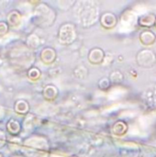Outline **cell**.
<instances>
[{
    "label": "cell",
    "instance_id": "obj_3",
    "mask_svg": "<svg viewBox=\"0 0 156 157\" xmlns=\"http://www.w3.org/2000/svg\"><path fill=\"white\" fill-rule=\"evenodd\" d=\"M117 22H118L117 17L115 16V14L111 12H106L100 17V23L102 27L107 29H113L117 25Z\"/></svg>",
    "mask_w": 156,
    "mask_h": 157
},
{
    "label": "cell",
    "instance_id": "obj_1",
    "mask_svg": "<svg viewBox=\"0 0 156 157\" xmlns=\"http://www.w3.org/2000/svg\"><path fill=\"white\" fill-rule=\"evenodd\" d=\"M156 56L154 52L150 50H143L137 56V63L142 67H151L154 64Z\"/></svg>",
    "mask_w": 156,
    "mask_h": 157
},
{
    "label": "cell",
    "instance_id": "obj_4",
    "mask_svg": "<svg viewBox=\"0 0 156 157\" xmlns=\"http://www.w3.org/2000/svg\"><path fill=\"white\" fill-rule=\"evenodd\" d=\"M105 52L100 48H94L89 52L88 60L93 64H99L104 61Z\"/></svg>",
    "mask_w": 156,
    "mask_h": 157
},
{
    "label": "cell",
    "instance_id": "obj_6",
    "mask_svg": "<svg viewBox=\"0 0 156 157\" xmlns=\"http://www.w3.org/2000/svg\"><path fill=\"white\" fill-rule=\"evenodd\" d=\"M56 52L54 49L51 47H47L42 50L40 52V60L45 63V64H51L55 59H56Z\"/></svg>",
    "mask_w": 156,
    "mask_h": 157
},
{
    "label": "cell",
    "instance_id": "obj_19",
    "mask_svg": "<svg viewBox=\"0 0 156 157\" xmlns=\"http://www.w3.org/2000/svg\"><path fill=\"white\" fill-rule=\"evenodd\" d=\"M0 157H4V156H3V155H2L0 154Z\"/></svg>",
    "mask_w": 156,
    "mask_h": 157
},
{
    "label": "cell",
    "instance_id": "obj_15",
    "mask_svg": "<svg viewBox=\"0 0 156 157\" xmlns=\"http://www.w3.org/2000/svg\"><path fill=\"white\" fill-rule=\"evenodd\" d=\"M110 85H111V82L109 78L108 77H103L98 83V86L101 90H108L110 87Z\"/></svg>",
    "mask_w": 156,
    "mask_h": 157
},
{
    "label": "cell",
    "instance_id": "obj_14",
    "mask_svg": "<svg viewBox=\"0 0 156 157\" xmlns=\"http://www.w3.org/2000/svg\"><path fill=\"white\" fill-rule=\"evenodd\" d=\"M123 75H122V73L121 72H120V71H115V72H113L111 75H110V76H109V80H110V82L111 83H113V84H120V83H121L122 81H123Z\"/></svg>",
    "mask_w": 156,
    "mask_h": 157
},
{
    "label": "cell",
    "instance_id": "obj_13",
    "mask_svg": "<svg viewBox=\"0 0 156 157\" xmlns=\"http://www.w3.org/2000/svg\"><path fill=\"white\" fill-rule=\"evenodd\" d=\"M28 77L32 80V81H36L38 79H40V71L39 68L37 67H31L29 71H28Z\"/></svg>",
    "mask_w": 156,
    "mask_h": 157
},
{
    "label": "cell",
    "instance_id": "obj_18",
    "mask_svg": "<svg viewBox=\"0 0 156 157\" xmlns=\"http://www.w3.org/2000/svg\"><path fill=\"white\" fill-rule=\"evenodd\" d=\"M154 27L156 28V19H155V23H154Z\"/></svg>",
    "mask_w": 156,
    "mask_h": 157
},
{
    "label": "cell",
    "instance_id": "obj_7",
    "mask_svg": "<svg viewBox=\"0 0 156 157\" xmlns=\"http://www.w3.org/2000/svg\"><path fill=\"white\" fill-rule=\"evenodd\" d=\"M155 19L156 16L154 14H145V15H142L139 17L138 23L141 27L150 29L151 27L154 26Z\"/></svg>",
    "mask_w": 156,
    "mask_h": 157
},
{
    "label": "cell",
    "instance_id": "obj_10",
    "mask_svg": "<svg viewBox=\"0 0 156 157\" xmlns=\"http://www.w3.org/2000/svg\"><path fill=\"white\" fill-rule=\"evenodd\" d=\"M14 110L18 115H26L29 111V105L28 101L19 99V100L16 101V103L14 105Z\"/></svg>",
    "mask_w": 156,
    "mask_h": 157
},
{
    "label": "cell",
    "instance_id": "obj_9",
    "mask_svg": "<svg viewBox=\"0 0 156 157\" xmlns=\"http://www.w3.org/2000/svg\"><path fill=\"white\" fill-rule=\"evenodd\" d=\"M42 94H43V98L45 99H47L49 101H52L58 96V89L56 86H54L52 85H48L44 87Z\"/></svg>",
    "mask_w": 156,
    "mask_h": 157
},
{
    "label": "cell",
    "instance_id": "obj_5",
    "mask_svg": "<svg viewBox=\"0 0 156 157\" xmlns=\"http://www.w3.org/2000/svg\"><path fill=\"white\" fill-rule=\"evenodd\" d=\"M139 39H140V41L143 45L150 46V45H153L155 42L156 35L154 34V32L152 31L151 29H144V30L141 32Z\"/></svg>",
    "mask_w": 156,
    "mask_h": 157
},
{
    "label": "cell",
    "instance_id": "obj_2",
    "mask_svg": "<svg viewBox=\"0 0 156 157\" xmlns=\"http://www.w3.org/2000/svg\"><path fill=\"white\" fill-rule=\"evenodd\" d=\"M74 38V29L70 24L63 25L60 29L59 39L63 43H70L72 39Z\"/></svg>",
    "mask_w": 156,
    "mask_h": 157
},
{
    "label": "cell",
    "instance_id": "obj_8",
    "mask_svg": "<svg viewBox=\"0 0 156 157\" xmlns=\"http://www.w3.org/2000/svg\"><path fill=\"white\" fill-rule=\"evenodd\" d=\"M21 22V15L17 10H12L9 12L6 17V23L9 27H17Z\"/></svg>",
    "mask_w": 156,
    "mask_h": 157
},
{
    "label": "cell",
    "instance_id": "obj_17",
    "mask_svg": "<svg viewBox=\"0 0 156 157\" xmlns=\"http://www.w3.org/2000/svg\"><path fill=\"white\" fill-rule=\"evenodd\" d=\"M5 142H6V135L2 131H0V148L5 144Z\"/></svg>",
    "mask_w": 156,
    "mask_h": 157
},
{
    "label": "cell",
    "instance_id": "obj_11",
    "mask_svg": "<svg viewBox=\"0 0 156 157\" xmlns=\"http://www.w3.org/2000/svg\"><path fill=\"white\" fill-rule=\"evenodd\" d=\"M128 131V126L127 124L122 121H118L117 122H115V124L113 125V129H112V132L116 135V136H122L124 135Z\"/></svg>",
    "mask_w": 156,
    "mask_h": 157
},
{
    "label": "cell",
    "instance_id": "obj_16",
    "mask_svg": "<svg viewBox=\"0 0 156 157\" xmlns=\"http://www.w3.org/2000/svg\"><path fill=\"white\" fill-rule=\"evenodd\" d=\"M9 30V25L6 23V21H0V37L6 35Z\"/></svg>",
    "mask_w": 156,
    "mask_h": 157
},
{
    "label": "cell",
    "instance_id": "obj_12",
    "mask_svg": "<svg viewBox=\"0 0 156 157\" xmlns=\"http://www.w3.org/2000/svg\"><path fill=\"white\" fill-rule=\"evenodd\" d=\"M6 131L12 135H17L21 131L20 123L16 120H10L6 124Z\"/></svg>",
    "mask_w": 156,
    "mask_h": 157
}]
</instances>
